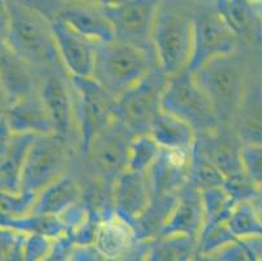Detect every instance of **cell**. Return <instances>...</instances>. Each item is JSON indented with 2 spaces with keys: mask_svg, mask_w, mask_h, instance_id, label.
<instances>
[{
  "mask_svg": "<svg viewBox=\"0 0 262 261\" xmlns=\"http://www.w3.org/2000/svg\"><path fill=\"white\" fill-rule=\"evenodd\" d=\"M261 59V49L239 46L232 54L214 59L193 72L210 99L221 127L232 128L249 73Z\"/></svg>",
  "mask_w": 262,
  "mask_h": 261,
  "instance_id": "cell-1",
  "label": "cell"
},
{
  "mask_svg": "<svg viewBox=\"0 0 262 261\" xmlns=\"http://www.w3.org/2000/svg\"><path fill=\"white\" fill-rule=\"evenodd\" d=\"M153 49L158 68L166 77H172L189 67L193 50L190 2H158L153 28Z\"/></svg>",
  "mask_w": 262,
  "mask_h": 261,
  "instance_id": "cell-2",
  "label": "cell"
},
{
  "mask_svg": "<svg viewBox=\"0 0 262 261\" xmlns=\"http://www.w3.org/2000/svg\"><path fill=\"white\" fill-rule=\"evenodd\" d=\"M11 28L7 45L32 68L63 67L49 18L29 2H7Z\"/></svg>",
  "mask_w": 262,
  "mask_h": 261,
  "instance_id": "cell-3",
  "label": "cell"
},
{
  "mask_svg": "<svg viewBox=\"0 0 262 261\" xmlns=\"http://www.w3.org/2000/svg\"><path fill=\"white\" fill-rule=\"evenodd\" d=\"M156 68H158L156 57L113 39L97 43L92 78L116 99Z\"/></svg>",
  "mask_w": 262,
  "mask_h": 261,
  "instance_id": "cell-4",
  "label": "cell"
},
{
  "mask_svg": "<svg viewBox=\"0 0 262 261\" xmlns=\"http://www.w3.org/2000/svg\"><path fill=\"white\" fill-rule=\"evenodd\" d=\"M78 155V150L72 144L55 133L35 137L26 154L20 191L40 192L71 174Z\"/></svg>",
  "mask_w": 262,
  "mask_h": 261,
  "instance_id": "cell-5",
  "label": "cell"
},
{
  "mask_svg": "<svg viewBox=\"0 0 262 261\" xmlns=\"http://www.w3.org/2000/svg\"><path fill=\"white\" fill-rule=\"evenodd\" d=\"M161 105L162 111L189 124L196 133L210 132L221 127L210 99L189 68L168 78Z\"/></svg>",
  "mask_w": 262,
  "mask_h": 261,
  "instance_id": "cell-6",
  "label": "cell"
},
{
  "mask_svg": "<svg viewBox=\"0 0 262 261\" xmlns=\"http://www.w3.org/2000/svg\"><path fill=\"white\" fill-rule=\"evenodd\" d=\"M193 50L188 68L197 71L209 62L239 49L240 43L219 14L214 0L190 2Z\"/></svg>",
  "mask_w": 262,
  "mask_h": 261,
  "instance_id": "cell-7",
  "label": "cell"
},
{
  "mask_svg": "<svg viewBox=\"0 0 262 261\" xmlns=\"http://www.w3.org/2000/svg\"><path fill=\"white\" fill-rule=\"evenodd\" d=\"M167 80L163 72L156 68L115 99V121L133 137L150 133L162 112V94Z\"/></svg>",
  "mask_w": 262,
  "mask_h": 261,
  "instance_id": "cell-8",
  "label": "cell"
},
{
  "mask_svg": "<svg viewBox=\"0 0 262 261\" xmlns=\"http://www.w3.org/2000/svg\"><path fill=\"white\" fill-rule=\"evenodd\" d=\"M37 93L43 102L54 133L80 149L75 112V92L72 77L64 67L34 69Z\"/></svg>",
  "mask_w": 262,
  "mask_h": 261,
  "instance_id": "cell-9",
  "label": "cell"
},
{
  "mask_svg": "<svg viewBox=\"0 0 262 261\" xmlns=\"http://www.w3.org/2000/svg\"><path fill=\"white\" fill-rule=\"evenodd\" d=\"M99 4L113 26L114 39L156 57L153 28L158 7L157 0H102Z\"/></svg>",
  "mask_w": 262,
  "mask_h": 261,
  "instance_id": "cell-10",
  "label": "cell"
},
{
  "mask_svg": "<svg viewBox=\"0 0 262 261\" xmlns=\"http://www.w3.org/2000/svg\"><path fill=\"white\" fill-rule=\"evenodd\" d=\"M72 84L78 154L84 155L92 141L115 121V98L92 77H72Z\"/></svg>",
  "mask_w": 262,
  "mask_h": 261,
  "instance_id": "cell-11",
  "label": "cell"
},
{
  "mask_svg": "<svg viewBox=\"0 0 262 261\" xmlns=\"http://www.w3.org/2000/svg\"><path fill=\"white\" fill-rule=\"evenodd\" d=\"M133 136L120 123L114 121L88 148L81 162L88 171L113 191L119 176L128 170Z\"/></svg>",
  "mask_w": 262,
  "mask_h": 261,
  "instance_id": "cell-12",
  "label": "cell"
},
{
  "mask_svg": "<svg viewBox=\"0 0 262 261\" xmlns=\"http://www.w3.org/2000/svg\"><path fill=\"white\" fill-rule=\"evenodd\" d=\"M47 18H58L82 37L94 43L114 39L113 26L104 16L99 2L82 0H55V2H29Z\"/></svg>",
  "mask_w": 262,
  "mask_h": 261,
  "instance_id": "cell-13",
  "label": "cell"
},
{
  "mask_svg": "<svg viewBox=\"0 0 262 261\" xmlns=\"http://www.w3.org/2000/svg\"><path fill=\"white\" fill-rule=\"evenodd\" d=\"M242 148L231 127H218L214 131L197 133L192 152L208 159L225 179L243 174Z\"/></svg>",
  "mask_w": 262,
  "mask_h": 261,
  "instance_id": "cell-14",
  "label": "cell"
},
{
  "mask_svg": "<svg viewBox=\"0 0 262 261\" xmlns=\"http://www.w3.org/2000/svg\"><path fill=\"white\" fill-rule=\"evenodd\" d=\"M232 129L243 147L262 145V59L249 73Z\"/></svg>",
  "mask_w": 262,
  "mask_h": 261,
  "instance_id": "cell-15",
  "label": "cell"
},
{
  "mask_svg": "<svg viewBox=\"0 0 262 261\" xmlns=\"http://www.w3.org/2000/svg\"><path fill=\"white\" fill-rule=\"evenodd\" d=\"M59 57L72 77H92L97 43L82 37L58 18H49Z\"/></svg>",
  "mask_w": 262,
  "mask_h": 261,
  "instance_id": "cell-16",
  "label": "cell"
},
{
  "mask_svg": "<svg viewBox=\"0 0 262 261\" xmlns=\"http://www.w3.org/2000/svg\"><path fill=\"white\" fill-rule=\"evenodd\" d=\"M153 197L147 172L127 170L113 187L111 207L119 218L133 227Z\"/></svg>",
  "mask_w": 262,
  "mask_h": 261,
  "instance_id": "cell-17",
  "label": "cell"
},
{
  "mask_svg": "<svg viewBox=\"0 0 262 261\" xmlns=\"http://www.w3.org/2000/svg\"><path fill=\"white\" fill-rule=\"evenodd\" d=\"M215 6L240 46L262 50V20L254 2L215 0Z\"/></svg>",
  "mask_w": 262,
  "mask_h": 261,
  "instance_id": "cell-18",
  "label": "cell"
},
{
  "mask_svg": "<svg viewBox=\"0 0 262 261\" xmlns=\"http://www.w3.org/2000/svg\"><path fill=\"white\" fill-rule=\"evenodd\" d=\"M190 152L161 149L157 161L147 171L153 196L179 193L189 183Z\"/></svg>",
  "mask_w": 262,
  "mask_h": 261,
  "instance_id": "cell-19",
  "label": "cell"
},
{
  "mask_svg": "<svg viewBox=\"0 0 262 261\" xmlns=\"http://www.w3.org/2000/svg\"><path fill=\"white\" fill-rule=\"evenodd\" d=\"M204 222L201 191L188 183L179 191L172 214L161 235H185L199 239Z\"/></svg>",
  "mask_w": 262,
  "mask_h": 261,
  "instance_id": "cell-20",
  "label": "cell"
},
{
  "mask_svg": "<svg viewBox=\"0 0 262 261\" xmlns=\"http://www.w3.org/2000/svg\"><path fill=\"white\" fill-rule=\"evenodd\" d=\"M6 121L13 135L39 137L54 133L51 118L37 92L11 102Z\"/></svg>",
  "mask_w": 262,
  "mask_h": 261,
  "instance_id": "cell-21",
  "label": "cell"
},
{
  "mask_svg": "<svg viewBox=\"0 0 262 261\" xmlns=\"http://www.w3.org/2000/svg\"><path fill=\"white\" fill-rule=\"evenodd\" d=\"M81 198L82 190L80 182L72 171L37 193L32 214L59 218L73 205L80 203Z\"/></svg>",
  "mask_w": 262,
  "mask_h": 261,
  "instance_id": "cell-22",
  "label": "cell"
},
{
  "mask_svg": "<svg viewBox=\"0 0 262 261\" xmlns=\"http://www.w3.org/2000/svg\"><path fill=\"white\" fill-rule=\"evenodd\" d=\"M161 149L190 152L196 141V131L185 122L162 111L149 133Z\"/></svg>",
  "mask_w": 262,
  "mask_h": 261,
  "instance_id": "cell-23",
  "label": "cell"
},
{
  "mask_svg": "<svg viewBox=\"0 0 262 261\" xmlns=\"http://www.w3.org/2000/svg\"><path fill=\"white\" fill-rule=\"evenodd\" d=\"M178 193L153 196L141 217L133 225L136 236L141 242L158 238L167 225L176 205Z\"/></svg>",
  "mask_w": 262,
  "mask_h": 261,
  "instance_id": "cell-24",
  "label": "cell"
},
{
  "mask_svg": "<svg viewBox=\"0 0 262 261\" xmlns=\"http://www.w3.org/2000/svg\"><path fill=\"white\" fill-rule=\"evenodd\" d=\"M197 240L185 235H161L147 242L144 261H190L199 252Z\"/></svg>",
  "mask_w": 262,
  "mask_h": 261,
  "instance_id": "cell-25",
  "label": "cell"
},
{
  "mask_svg": "<svg viewBox=\"0 0 262 261\" xmlns=\"http://www.w3.org/2000/svg\"><path fill=\"white\" fill-rule=\"evenodd\" d=\"M227 226L236 239L262 238V218L253 201L235 204L228 215Z\"/></svg>",
  "mask_w": 262,
  "mask_h": 261,
  "instance_id": "cell-26",
  "label": "cell"
},
{
  "mask_svg": "<svg viewBox=\"0 0 262 261\" xmlns=\"http://www.w3.org/2000/svg\"><path fill=\"white\" fill-rule=\"evenodd\" d=\"M35 197L37 193L0 190V226H8L29 217L33 212Z\"/></svg>",
  "mask_w": 262,
  "mask_h": 261,
  "instance_id": "cell-27",
  "label": "cell"
},
{
  "mask_svg": "<svg viewBox=\"0 0 262 261\" xmlns=\"http://www.w3.org/2000/svg\"><path fill=\"white\" fill-rule=\"evenodd\" d=\"M202 204H204L205 225L215 224V222L227 221L231 210L235 207V201L231 198L223 186L213 187L209 190L201 191ZM204 229V227H202Z\"/></svg>",
  "mask_w": 262,
  "mask_h": 261,
  "instance_id": "cell-28",
  "label": "cell"
},
{
  "mask_svg": "<svg viewBox=\"0 0 262 261\" xmlns=\"http://www.w3.org/2000/svg\"><path fill=\"white\" fill-rule=\"evenodd\" d=\"M161 148L150 135L137 136L133 138L129 152L128 170L137 172H147L157 161Z\"/></svg>",
  "mask_w": 262,
  "mask_h": 261,
  "instance_id": "cell-29",
  "label": "cell"
},
{
  "mask_svg": "<svg viewBox=\"0 0 262 261\" xmlns=\"http://www.w3.org/2000/svg\"><path fill=\"white\" fill-rule=\"evenodd\" d=\"M233 240H236V238L228 229L227 221L205 225L197 240L199 252L214 256Z\"/></svg>",
  "mask_w": 262,
  "mask_h": 261,
  "instance_id": "cell-30",
  "label": "cell"
},
{
  "mask_svg": "<svg viewBox=\"0 0 262 261\" xmlns=\"http://www.w3.org/2000/svg\"><path fill=\"white\" fill-rule=\"evenodd\" d=\"M189 183L200 191H205L213 187L223 186L225 178L208 159L190 152Z\"/></svg>",
  "mask_w": 262,
  "mask_h": 261,
  "instance_id": "cell-31",
  "label": "cell"
},
{
  "mask_svg": "<svg viewBox=\"0 0 262 261\" xmlns=\"http://www.w3.org/2000/svg\"><path fill=\"white\" fill-rule=\"evenodd\" d=\"M242 165L245 175L257 187H262V145L242 148Z\"/></svg>",
  "mask_w": 262,
  "mask_h": 261,
  "instance_id": "cell-32",
  "label": "cell"
},
{
  "mask_svg": "<svg viewBox=\"0 0 262 261\" xmlns=\"http://www.w3.org/2000/svg\"><path fill=\"white\" fill-rule=\"evenodd\" d=\"M223 188L227 191L228 195L231 196V198H232L236 204L237 203H243V201H253L254 196H256L257 193V190H258V188L248 179V176L245 175V172L225 179Z\"/></svg>",
  "mask_w": 262,
  "mask_h": 261,
  "instance_id": "cell-33",
  "label": "cell"
},
{
  "mask_svg": "<svg viewBox=\"0 0 262 261\" xmlns=\"http://www.w3.org/2000/svg\"><path fill=\"white\" fill-rule=\"evenodd\" d=\"M54 240L40 234H24L23 261H42Z\"/></svg>",
  "mask_w": 262,
  "mask_h": 261,
  "instance_id": "cell-34",
  "label": "cell"
},
{
  "mask_svg": "<svg viewBox=\"0 0 262 261\" xmlns=\"http://www.w3.org/2000/svg\"><path fill=\"white\" fill-rule=\"evenodd\" d=\"M75 247L72 239L66 234L52 242L51 248L42 261H67V257L73 253Z\"/></svg>",
  "mask_w": 262,
  "mask_h": 261,
  "instance_id": "cell-35",
  "label": "cell"
},
{
  "mask_svg": "<svg viewBox=\"0 0 262 261\" xmlns=\"http://www.w3.org/2000/svg\"><path fill=\"white\" fill-rule=\"evenodd\" d=\"M23 234H18L8 227L0 226V261H7L15 250L16 244Z\"/></svg>",
  "mask_w": 262,
  "mask_h": 261,
  "instance_id": "cell-36",
  "label": "cell"
},
{
  "mask_svg": "<svg viewBox=\"0 0 262 261\" xmlns=\"http://www.w3.org/2000/svg\"><path fill=\"white\" fill-rule=\"evenodd\" d=\"M9 28H11V17H9L8 6L7 2H0V41L7 42Z\"/></svg>",
  "mask_w": 262,
  "mask_h": 261,
  "instance_id": "cell-37",
  "label": "cell"
},
{
  "mask_svg": "<svg viewBox=\"0 0 262 261\" xmlns=\"http://www.w3.org/2000/svg\"><path fill=\"white\" fill-rule=\"evenodd\" d=\"M253 204H254V207H256L258 214L261 215V218H262V187H259L258 190H257L256 196H254V198H253Z\"/></svg>",
  "mask_w": 262,
  "mask_h": 261,
  "instance_id": "cell-38",
  "label": "cell"
},
{
  "mask_svg": "<svg viewBox=\"0 0 262 261\" xmlns=\"http://www.w3.org/2000/svg\"><path fill=\"white\" fill-rule=\"evenodd\" d=\"M254 3H256L257 11H258L259 17H261V20H262V2H254Z\"/></svg>",
  "mask_w": 262,
  "mask_h": 261,
  "instance_id": "cell-39",
  "label": "cell"
},
{
  "mask_svg": "<svg viewBox=\"0 0 262 261\" xmlns=\"http://www.w3.org/2000/svg\"><path fill=\"white\" fill-rule=\"evenodd\" d=\"M215 261H216V260H215Z\"/></svg>",
  "mask_w": 262,
  "mask_h": 261,
  "instance_id": "cell-40",
  "label": "cell"
},
{
  "mask_svg": "<svg viewBox=\"0 0 262 261\" xmlns=\"http://www.w3.org/2000/svg\"><path fill=\"white\" fill-rule=\"evenodd\" d=\"M261 261H262V260H261Z\"/></svg>",
  "mask_w": 262,
  "mask_h": 261,
  "instance_id": "cell-41",
  "label": "cell"
}]
</instances>
